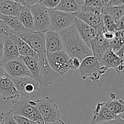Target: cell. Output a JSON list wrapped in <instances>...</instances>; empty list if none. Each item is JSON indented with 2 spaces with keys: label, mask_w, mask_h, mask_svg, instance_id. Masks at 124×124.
<instances>
[{
  "label": "cell",
  "mask_w": 124,
  "mask_h": 124,
  "mask_svg": "<svg viewBox=\"0 0 124 124\" xmlns=\"http://www.w3.org/2000/svg\"><path fill=\"white\" fill-rule=\"evenodd\" d=\"M78 70L82 81L89 79L92 82L97 83L106 73L108 69L102 65L100 61L92 55L86 57L81 61Z\"/></svg>",
  "instance_id": "3957f363"
},
{
  "label": "cell",
  "mask_w": 124,
  "mask_h": 124,
  "mask_svg": "<svg viewBox=\"0 0 124 124\" xmlns=\"http://www.w3.org/2000/svg\"><path fill=\"white\" fill-rule=\"evenodd\" d=\"M15 40L17 46L18 52L20 57H38L36 52L26 43L22 38L15 36Z\"/></svg>",
  "instance_id": "cb8c5ba5"
},
{
  "label": "cell",
  "mask_w": 124,
  "mask_h": 124,
  "mask_svg": "<svg viewBox=\"0 0 124 124\" xmlns=\"http://www.w3.org/2000/svg\"><path fill=\"white\" fill-rule=\"evenodd\" d=\"M59 33L62 41L63 50L70 57H76L82 61L92 55L91 48L81 38L74 24L60 31Z\"/></svg>",
  "instance_id": "7a4b0ae2"
},
{
  "label": "cell",
  "mask_w": 124,
  "mask_h": 124,
  "mask_svg": "<svg viewBox=\"0 0 124 124\" xmlns=\"http://www.w3.org/2000/svg\"><path fill=\"white\" fill-rule=\"evenodd\" d=\"M0 124H3V123H2V122H1V121H0Z\"/></svg>",
  "instance_id": "681fc988"
},
{
  "label": "cell",
  "mask_w": 124,
  "mask_h": 124,
  "mask_svg": "<svg viewBox=\"0 0 124 124\" xmlns=\"http://www.w3.org/2000/svg\"><path fill=\"white\" fill-rule=\"evenodd\" d=\"M14 118L17 124H32L33 121L20 116H14Z\"/></svg>",
  "instance_id": "d6a6232c"
},
{
  "label": "cell",
  "mask_w": 124,
  "mask_h": 124,
  "mask_svg": "<svg viewBox=\"0 0 124 124\" xmlns=\"http://www.w3.org/2000/svg\"><path fill=\"white\" fill-rule=\"evenodd\" d=\"M76 1L78 3V4L80 6V7H81L84 4V0H76Z\"/></svg>",
  "instance_id": "f6af8a7d"
},
{
  "label": "cell",
  "mask_w": 124,
  "mask_h": 124,
  "mask_svg": "<svg viewBox=\"0 0 124 124\" xmlns=\"http://www.w3.org/2000/svg\"><path fill=\"white\" fill-rule=\"evenodd\" d=\"M20 38L28 43L38 55L40 66V74L38 82L41 87L51 86L60 76L50 68L47 62L44 33L32 31Z\"/></svg>",
  "instance_id": "6da1fadb"
},
{
  "label": "cell",
  "mask_w": 124,
  "mask_h": 124,
  "mask_svg": "<svg viewBox=\"0 0 124 124\" xmlns=\"http://www.w3.org/2000/svg\"><path fill=\"white\" fill-rule=\"evenodd\" d=\"M89 124H124V118L117 117L116 118H115V119H113V120H111V121Z\"/></svg>",
  "instance_id": "836d02e7"
},
{
  "label": "cell",
  "mask_w": 124,
  "mask_h": 124,
  "mask_svg": "<svg viewBox=\"0 0 124 124\" xmlns=\"http://www.w3.org/2000/svg\"><path fill=\"white\" fill-rule=\"evenodd\" d=\"M104 30L103 25L97 29V33L95 37L90 42V48L92 52V55L96 57L99 61L103 54L109 49L110 44L109 41L105 39L102 35V31Z\"/></svg>",
  "instance_id": "8fae6325"
},
{
  "label": "cell",
  "mask_w": 124,
  "mask_h": 124,
  "mask_svg": "<svg viewBox=\"0 0 124 124\" xmlns=\"http://www.w3.org/2000/svg\"><path fill=\"white\" fill-rule=\"evenodd\" d=\"M0 35L4 37L9 36L11 35H14L12 31L10 28L0 18Z\"/></svg>",
  "instance_id": "f546056e"
},
{
  "label": "cell",
  "mask_w": 124,
  "mask_h": 124,
  "mask_svg": "<svg viewBox=\"0 0 124 124\" xmlns=\"http://www.w3.org/2000/svg\"><path fill=\"white\" fill-rule=\"evenodd\" d=\"M44 0H39V3H41L42 1H43Z\"/></svg>",
  "instance_id": "7dc6e473"
},
{
  "label": "cell",
  "mask_w": 124,
  "mask_h": 124,
  "mask_svg": "<svg viewBox=\"0 0 124 124\" xmlns=\"http://www.w3.org/2000/svg\"><path fill=\"white\" fill-rule=\"evenodd\" d=\"M60 0H44L41 3L43 6L46 7V8L51 9H54L60 3Z\"/></svg>",
  "instance_id": "4dcf8cb0"
},
{
  "label": "cell",
  "mask_w": 124,
  "mask_h": 124,
  "mask_svg": "<svg viewBox=\"0 0 124 124\" xmlns=\"http://www.w3.org/2000/svg\"><path fill=\"white\" fill-rule=\"evenodd\" d=\"M110 49L114 52H117L121 47L124 46V30L116 31L114 39L109 41Z\"/></svg>",
  "instance_id": "4316f807"
},
{
  "label": "cell",
  "mask_w": 124,
  "mask_h": 124,
  "mask_svg": "<svg viewBox=\"0 0 124 124\" xmlns=\"http://www.w3.org/2000/svg\"><path fill=\"white\" fill-rule=\"evenodd\" d=\"M102 35H103V37L105 38V40H107L108 41H110L115 37V32L107 31L104 28V30L102 31Z\"/></svg>",
  "instance_id": "e575fe53"
},
{
  "label": "cell",
  "mask_w": 124,
  "mask_h": 124,
  "mask_svg": "<svg viewBox=\"0 0 124 124\" xmlns=\"http://www.w3.org/2000/svg\"><path fill=\"white\" fill-rule=\"evenodd\" d=\"M102 24L104 28L107 31H113V32L116 31V22L114 19L108 15H105V14L102 15Z\"/></svg>",
  "instance_id": "83f0119b"
},
{
  "label": "cell",
  "mask_w": 124,
  "mask_h": 124,
  "mask_svg": "<svg viewBox=\"0 0 124 124\" xmlns=\"http://www.w3.org/2000/svg\"><path fill=\"white\" fill-rule=\"evenodd\" d=\"M45 47L46 53L55 52L63 50V44L59 32L49 30L44 33Z\"/></svg>",
  "instance_id": "5bb4252c"
},
{
  "label": "cell",
  "mask_w": 124,
  "mask_h": 124,
  "mask_svg": "<svg viewBox=\"0 0 124 124\" xmlns=\"http://www.w3.org/2000/svg\"><path fill=\"white\" fill-rule=\"evenodd\" d=\"M80 8V6L76 0H60L59 4L54 9L68 13H75L78 12Z\"/></svg>",
  "instance_id": "484cf974"
},
{
  "label": "cell",
  "mask_w": 124,
  "mask_h": 124,
  "mask_svg": "<svg viewBox=\"0 0 124 124\" xmlns=\"http://www.w3.org/2000/svg\"><path fill=\"white\" fill-rule=\"evenodd\" d=\"M17 17L20 21L21 22V23L27 29H28L31 31H33V15L31 12V9L28 7L23 6Z\"/></svg>",
  "instance_id": "d4e9b609"
},
{
  "label": "cell",
  "mask_w": 124,
  "mask_h": 124,
  "mask_svg": "<svg viewBox=\"0 0 124 124\" xmlns=\"http://www.w3.org/2000/svg\"><path fill=\"white\" fill-rule=\"evenodd\" d=\"M50 30L60 32V31L73 24L76 17L72 13L59 11L54 9H49Z\"/></svg>",
  "instance_id": "9c48e42d"
},
{
  "label": "cell",
  "mask_w": 124,
  "mask_h": 124,
  "mask_svg": "<svg viewBox=\"0 0 124 124\" xmlns=\"http://www.w3.org/2000/svg\"><path fill=\"white\" fill-rule=\"evenodd\" d=\"M124 47H121L120 49H118L117 52H116L115 53L120 57V58H121V59H124Z\"/></svg>",
  "instance_id": "60d3db41"
},
{
  "label": "cell",
  "mask_w": 124,
  "mask_h": 124,
  "mask_svg": "<svg viewBox=\"0 0 124 124\" xmlns=\"http://www.w3.org/2000/svg\"><path fill=\"white\" fill-rule=\"evenodd\" d=\"M20 58L24 62L30 71L31 76L33 79L38 81L40 74V66L39 62V57H20Z\"/></svg>",
  "instance_id": "7402d4cb"
},
{
  "label": "cell",
  "mask_w": 124,
  "mask_h": 124,
  "mask_svg": "<svg viewBox=\"0 0 124 124\" xmlns=\"http://www.w3.org/2000/svg\"><path fill=\"white\" fill-rule=\"evenodd\" d=\"M0 18L10 28L13 34L16 36L23 37L32 32L21 23L17 16H6L0 15Z\"/></svg>",
  "instance_id": "ac0fdd59"
},
{
  "label": "cell",
  "mask_w": 124,
  "mask_h": 124,
  "mask_svg": "<svg viewBox=\"0 0 124 124\" xmlns=\"http://www.w3.org/2000/svg\"><path fill=\"white\" fill-rule=\"evenodd\" d=\"M122 62L124 59L120 58L111 49H108L100 60V64L108 69H115Z\"/></svg>",
  "instance_id": "44dd1931"
},
{
  "label": "cell",
  "mask_w": 124,
  "mask_h": 124,
  "mask_svg": "<svg viewBox=\"0 0 124 124\" xmlns=\"http://www.w3.org/2000/svg\"><path fill=\"white\" fill-rule=\"evenodd\" d=\"M81 62V61L76 57H70L69 65H70V70H78L80 67Z\"/></svg>",
  "instance_id": "1f68e13d"
},
{
  "label": "cell",
  "mask_w": 124,
  "mask_h": 124,
  "mask_svg": "<svg viewBox=\"0 0 124 124\" xmlns=\"http://www.w3.org/2000/svg\"><path fill=\"white\" fill-rule=\"evenodd\" d=\"M12 79L20 98L32 100L41 87L39 83L31 77L25 76Z\"/></svg>",
  "instance_id": "52a82bcc"
},
{
  "label": "cell",
  "mask_w": 124,
  "mask_h": 124,
  "mask_svg": "<svg viewBox=\"0 0 124 124\" xmlns=\"http://www.w3.org/2000/svg\"><path fill=\"white\" fill-rule=\"evenodd\" d=\"M116 31L124 30V17H121V19H119L116 22Z\"/></svg>",
  "instance_id": "8d00e7d4"
},
{
  "label": "cell",
  "mask_w": 124,
  "mask_h": 124,
  "mask_svg": "<svg viewBox=\"0 0 124 124\" xmlns=\"http://www.w3.org/2000/svg\"><path fill=\"white\" fill-rule=\"evenodd\" d=\"M118 73H120V74H123L124 70V62H122L121 64H119L115 69H114Z\"/></svg>",
  "instance_id": "ab89813d"
},
{
  "label": "cell",
  "mask_w": 124,
  "mask_h": 124,
  "mask_svg": "<svg viewBox=\"0 0 124 124\" xmlns=\"http://www.w3.org/2000/svg\"><path fill=\"white\" fill-rule=\"evenodd\" d=\"M102 2H103V0H102Z\"/></svg>",
  "instance_id": "816d5d0a"
},
{
  "label": "cell",
  "mask_w": 124,
  "mask_h": 124,
  "mask_svg": "<svg viewBox=\"0 0 124 124\" xmlns=\"http://www.w3.org/2000/svg\"><path fill=\"white\" fill-rule=\"evenodd\" d=\"M20 57V56L15 40V35L4 37L2 63L17 59Z\"/></svg>",
  "instance_id": "2e32d148"
},
{
  "label": "cell",
  "mask_w": 124,
  "mask_h": 124,
  "mask_svg": "<svg viewBox=\"0 0 124 124\" xmlns=\"http://www.w3.org/2000/svg\"><path fill=\"white\" fill-rule=\"evenodd\" d=\"M12 1H16V2L22 4L23 6H24V1L23 0H12Z\"/></svg>",
  "instance_id": "bcb514c9"
},
{
  "label": "cell",
  "mask_w": 124,
  "mask_h": 124,
  "mask_svg": "<svg viewBox=\"0 0 124 124\" xmlns=\"http://www.w3.org/2000/svg\"><path fill=\"white\" fill-rule=\"evenodd\" d=\"M105 3L110 6H121L124 5V0H108L107 2Z\"/></svg>",
  "instance_id": "d590c367"
},
{
  "label": "cell",
  "mask_w": 124,
  "mask_h": 124,
  "mask_svg": "<svg viewBox=\"0 0 124 124\" xmlns=\"http://www.w3.org/2000/svg\"><path fill=\"white\" fill-rule=\"evenodd\" d=\"M3 68L7 75L11 78L28 76L31 77V74L28 70L24 62L19 57L17 59L2 63Z\"/></svg>",
  "instance_id": "30bf717a"
},
{
  "label": "cell",
  "mask_w": 124,
  "mask_h": 124,
  "mask_svg": "<svg viewBox=\"0 0 124 124\" xmlns=\"http://www.w3.org/2000/svg\"><path fill=\"white\" fill-rule=\"evenodd\" d=\"M24 1V6L25 7H31L36 4H38L39 0H23Z\"/></svg>",
  "instance_id": "f35d334b"
},
{
  "label": "cell",
  "mask_w": 124,
  "mask_h": 124,
  "mask_svg": "<svg viewBox=\"0 0 124 124\" xmlns=\"http://www.w3.org/2000/svg\"><path fill=\"white\" fill-rule=\"evenodd\" d=\"M34 101L44 122H52L61 118V112L58 105L48 95Z\"/></svg>",
  "instance_id": "5b68a950"
},
{
  "label": "cell",
  "mask_w": 124,
  "mask_h": 124,
  "mask_svg": "<svg viewBox=\"0 0 124 124\" xmlns=\"http://www.w3.org/2000/svg\"><path fill=\"white\" fill-rule=\"evenodd\" d=\"M4 39V36L0 35V64H2V60H3Z\"/></svg>",
  "instance_id": "74e56055"
},
{
  "label": "cell",
  "mask_w": 124,
  "mask_h": 124,
  "mask_svg": "<svg viewBox=\"0 0 124 124\" xmlns=\"http://www.w3.org/2000/svg\"><path fill=\"white\" fill-rule=\"evenodd\" d=\"M45 124V122H44V121L42 119V118H39V119L35 120V121H33V123H32V124Z\"/></svg>",
  "instance_id": "ee69618b"
},
{
  "label": "cell",
  "mask_w": 124,
  "mask_h": 124,
  "mask_svg": "<svg viewBox=\"0 0 124 124\" xmlns=\"http://www.w3.org/2000/svg\"><path fill=\"white\" fill-rule=\"evenodd\" d=\"M101 13L102 15H108L111 16L115 22L124 17V5L121 6H110L104 3L102 7Z\"/></svg>",
  "instance_id": "603a6c76"
},
{
  "label": "cell",
  "mask_w": 124,
  "mask_h": 124,
  "mask_svg": "<svg viewBox=\"0 0 124 124\" xmlns=\"http://www.w3.org/2000/svg\"><path fill=\"white\" fill-rule=\"evenodd\" d=\"M33 19V31L46 33L50 30L49 9L38 3L29 7Z\"/></svg>",
  "instance_id": "8992f818"
},
{
  "label": "cell",
  "mask_w": 124,
  "mask_h": 124,
  "mask_svg": "<svg viewBox=\"0 0 124 124\" xmlns=\"http://www.w3.org/2000/svg\"><path fill=\"white\" fill-rule=\"evenodd\" d=\"M73 24L76 26V30L81 38L87 44V46L90 47L91 41L95 37L97 33V29L76 17L75 18Z\"/></svg>",
  "instance_id": "9a60e30c"
},
{
  "label": "cell",
  "mask_w": 124,
  "mask_h": 124,
  "mask_svg": "<svg viewBox=\"0 0 124 124\" xmlns=\"http://www.w3.org/2000/svg\"><path fill=\"white\" fill-rule=\"evenodd\" d=\"M105 106L117 116L124 118V100H116V94L110 93L109 94V100L104 101Z\"/></svg>",
  "instance_id": "d6986e66"
},
{
  "label": "cell",
  "mask_w": 124,
  "mask_h": 124,
  "mask_svg": "<svg viewBox=\"0 0 124 124\" xmlns=\"http://www.w3.org/2000/svg\"><path fill=\"white\" fill-rule=\"evenodd\" d=\"M47 62L50 68L60 76H65L70 70V57L64 51L46 53Z\"/></svg>",
  "instance_id": "ba28073f"
},
{
  "label": "cell",
  "mask_w": 124,
  "mask_h": 124,
  "mask_svg": "<svg viewBox=\"0 0 124 124\" xmlns=\"http://www.w3.org/2000/svg\"><path fill=\"white\" fill-rule=\"evenodd\" d=\"M9 110L13 116H23L31 121L41 118L35 101L33 100L19 97L12 101Z\"/></svg>",
  "instance_id": "277c9868"
},
{
  "label": "cell",
  "mask_w": 124,
  "mask_h": 124,
  "mask_svg": "<svg viewBox=\"0 0 124 124\" xmlns=\"http://www.w3.org/2000/svg\"><path fill=\"white\" fill-rule=\"evenodd\" d=\"M90 1V0H84V2H85V1Z\"/></svg>",
  "instance_id": "f907efd6"
},
{
  "label": "cell",
  "mask_w": 124,
  "mask_h": 124,
  "mask_svg": "<svg viewBox=\"0 0 124 124\" xmlns=\"http://www.w3.org/2000/svg\"><path fill=\"white\" fill-rule=\"evenodd\" d=\"M72 14H73V15L76 18L85 22L86 23L95 28L96 29L103 25L102 15L101 12H89V11L79 9L78 12L75 13H72Z\"/></svg>",
  "instance_id": "4fadbf2b"
},
{
  "label": "cell",
  "mask_w": 124,
  "mask_h": 124,
  "mask_svg": "<svg viewBox=\"0 0 124 124\" xmlns=\"http://www.w3.org/2000/svg\"><path fill=\"white\" fill-rule=\"evenodd\" d=\"M108 0H103V3H105V2H107Z\"/></svg>",
  "instance_id": "c3c4849f"
},
{
  "label": "cell",
  "mask_w": 124,
  "mask_h": 124,
  "mask_svg": "<svg viewBox=\"0 0 124 124\" xmlns=\"http://www.w3.org/2000/svg\"><path fill=\"white\" fill-rule=\"evenodd\" d=\"M6 75H7V73H6V72H5L4 68H3L2 64H0V78L1 77L4 76H6Z\"/></svg>",
  "instance_id": "7bdbcfd3"
},
{
  "label": "cell",
  "mask_w": 124,
  "mask_h": 124,
  "mask_svg": "<svg viewBox=\"0 0 124 124\" xmlns=\"http://www.w3.org/2000/svg\"><path fill=\"white\" fill-rule=\"evenodd\" d=\"M0 96L4 102L13 101L19 98V94L15 84L7 75L0 78Z\"/></svg>",
  "instance_id": "7c38bea8"
},
{
  "label": "cell",
  "mask_w": 124,
  "mask_h": 124,
  "mask_svg": "<svg viewBox=\"0 0 124 124\" xmlns=\"http://www.w3.org/2000/svg\"><path fill=\"white\" fill-rule=\"evenodd\" d=\"M23 5L12 0H0V15L18 16Z\"/></svg>",
  "instance_id": "ffe728a7"
},
{
  "label": "cell",
  "mask_w": 124,
  "mask_h": 124,
  "mask_svg": "<svg viewBox=\"0 0 124 124\" xmlns=\"http://www.w3.org/2000/svg\"><path fill=\"white\" fill-rule=\"evenodd\" d=\"M92 115L93 116L90 124L108 121L119 117L113 114L105 106L104 101H99L97 102L95 109L92 111Z\"/></svg>",
  "instance_id": "e0dca14e"
},
{
  "label": "cell",
  "mask_w": 124,
  "mask_h": 124,
  "mask_svg": "<svg viewBox=\"0 0 124 124\" xmlns=\"http://www.w3.org/2000/svg\"><path fill=\"white\" fill-rule=\"evenodd\" d=\"M44 124H65V121L60 118L57 121H52V122H45Z\"/></svg>",
  "instance_id": "b9f144b4"
},
{
  "label": "cell",
  "mask_w": 124,
  "mask_h": 124,
  "mask_svg": "<svg viewBox=\"0 0 124 124\" xmlns=\"http://www.w3.org/2000/svg\"><path fill=\"white\" fill-rule=\"evenodd\" d=\"M0 121L4 124H17L14 116L10 113L9 110L4 111L0 115Z\"/></svg>",
  "instance_id": "f1b7e54d"
}]
</instances>
